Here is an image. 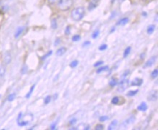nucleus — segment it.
Returning a JSON list of instances; mask_svg holds the SVG:
<instances>
[{"instance_id": "1", "label": "nucleus", "mask_w": 158, "mask_h": 130, "mask_svg": "<svg viewBox=\"0 0 158 130\" xmlns=\"http://www.w3.org/2000/svg\"><path fill=\"white\" fill-rule=\"evenodd\" d=\"M33 120V115L31 113H27L23 116V113H19L17 119V124L19 126H25L28 125Z\"/></svg>"}, {"instance_id": "2", "label": "nucleus", "mask_w": 158, "mask_h": 130, "mask_svg": "<svg viewBox=\"0 0 158 130\" xmlns=\"http://www.w3.org/2000/svg\"><path fill=\"white\" fill-rule=\"evenodd\" d=\"M85 14V8L82 7H76L72 10V13H71V16H72V19L75 21H79L83 19Z\"/></svg>"}, {"instance_id": "3", "label": "nucleus", "mask_w": 158, "mask_h": 130, "mask_svg": "<svg viewBox=\"0 0 158 130\" xmlns=\"http://www.w3.org/2000/svg\"><path fill=\"white\" fill-rule=\"evenodd\" d=\"M73 1V0H59L57 4L60 10L62 11H67L72 7Z\"/></svg>"}, {"instance_id": "4", "label": "nucleus", "mask_w": 158, "mask_h": 130, "mask_svg": "<svg viewBox=\"0 0 158 130\" xmlns=\"http://www.w3.org/2000/svg\"><path fill=\"white\" fill-rule=\"evenodd\" d=\"M129 86V80L123 78L118 84V87H117V91L119 92H123L128 88Z\"/></svg>"}, {"instance_id": "5", "label": "nucleus", "mask_w": 158, "mask_h": 130, "mask_svg": "<svg viewBox=\"0 0 158 130\" xmlns=\"http://www.w3.org/2000/svg\"><path fill=\"white\" fill-rule=\"evenodd\" d=\"M135 117L134 116H131L128 118V119H126L125 121H123L121 124V127L123 128H126L128 126H130V124H133L135 121Z\"/></svg>"}, {"instance_id": "6", "label": "nucleus", "mask_w": 158, "mask_h": 130, "mask_svg": "<svg viewBox=\"0 0 158 130\" xmlns=\"http://www.w3.org/2000/svg\"><path fill=\"white\" fill-rule=\"evenodd\" d=\"M156 60H157V56H152L151 57V58L149 59L148 60V61H147V62L145 63L144 65V66L143 67L144 68H148V67H151V66H152L153 65L155 64L156 62Z\"/></svg>"}, {"instance_id": "7", "label": "nucleus", "mask_w": 158, "mask_h": 130, "mask_svg": "<svg viewBox=\"0 0 158 130\" xmlns=\"http://www.w3.org/2000/svg\"><path fill=\"white\" fill-rule=\"evenodd\" d=\"M143 82H144V80L143 79L139 78H135L131 81L130 86H141L143 84Z\"/></svg>"}, {"instance_id": "8", "label": "nucleus", "mask_w": 158, "mask_h": 130, "mask_svg": "<svg viewBox=\"0 0 158 130\" xmlns=\"http://www.w3.org/2000/svg\"><path fill=\"white\" fill-rule=\"evenodd\" d=\"M148 99L149 101H156L157 99V91H152L149 93L148 96Z\"/></svg>"}, {"instance_id": "9", "label": "nucleus", "mask_w": 158, "mask_h": 130, "mask_svg": "<svg viewBox=\"0 0 158 130\" xmlns=\"http://www.w3.org/2000/svg\"><path fill=\"white\" fill-rule=\"evenodd\" d=\"M67 51V48H65V47H61V48H59L58 50H57L55 54H56L57 56H62L63 55H64V54H66Z\"/></svg>"}, {"instance_id": "10", "label": "nucleus", "mask_w": 158, "mask_h": 130, "mask_svg": "<svg viewBox=\"0 0 158 130\" xmlns=\"http://www.w3.org/2000/svg\"><path fill=\"white\" fill-rule=\"evenodd\" d=\"M137 109H138V110H139V111L145 112L147 111V109H148V105H147L146 102H141V103L137 107Z\"/></svg>"}, {"instance_id": "11", "label": "nucleus", "mask_w": 158, "mask_h": 130, "mask_svg": "<svg viewBox=\"0 0 158 130\" xmlns=\"http://www.w3.org/2000/svg\"><path fill=\"white\" fill-rule=\"evenodd\" d=\"M23 31H24V27H23V26L18 27V28L16 29V32H15V35H14L15 38H18V37L21 35L22 33L23 32Z\"/></svg>"}, {"instance_id": "12", "label": "nucleus", "mask_w": 158, "mask_h": 130, "mask_svg": "<svg viewBox=\"0 0 158 130\" xmlns=\"http://www.w3.org/2000/svg\"><path fill=\"white\" fill-rule=\"evenodd\" d=\"M11 55H10V54L9 52H7L4 54V63H5L6 64H10V61H11Z\"/></svg>"}, {"instance_id": "13", "label": "nucleus", "mask_w": 158, "mask_h": 130, "mask_svg": "<svg viewBox=\"0 0 158 130\" xmlns=\"http://www.w3.org/2000/svg\"><path fill=\"white\" fill-rule=\"evenodd\" d=\"M128 22H129V19L128 18L125 17V18H123V19H120V20L117 23V26H125Z\"/></svg>"}, {"instance_id": "14", "label": "nucleus", "mask_w": 158, "mask_h": 130, "mask_svg": "<svg viewBox=\"0 0 158 130\" xmlns=\"http://www.w3.org/2000/svg\"><path fill=\"white\" fill-rule=\"evenodd\" d=\"M155 25H154V24H152V25H149L148 27H147V32L148 34H152L153 32L154 31V30H155Z\"/></svg>"}, {"instance_id": "15", "label": "nucleus", "mask_w": 158, "mask_h": 130, "mask_svg": "<svg viewBox=\"0 0 158 130\" xmlns=\"http://www.w3.org/2000/svg\"><path fill=\"white\" fill-rule=\"evenodd\" d=\"M117 124H118L117 120L112 121L111 122L110 124H109V126H108V130H113V129H115L116 126H117Z\"/></svg>"}, {"instance_id": "16", "label": "nucleus", "mask_w": 158, "mask_h": 130, "mask_svg": "<svg viewBox=\"0 0 158 130\" xmlns=\"http://www.w3.org/2000/svg\"><path fill=\"white\" fill-rule=\"evenodd\" d=\"M108 70H109V66H101V67H99L98 69L96 70V73L99 74L103 72H106V71H108Z\"/></svg>"}, {"instance_id": "17", "label": "nucleus", "mask_w": 158, "mask_h": 130, "mask_svg": "<svg viewBox=\"0 0 158 130\" xmlns=\"http://www.w3.org/2000/svg\"><path fill=\"white\" fill-rule=\"evenodd\" d=\"M138 91H139L138 89H136V90L129 91L126 94V95H127V96H128V97H132V96H135V95L138 93Z\"/></svg>"}, {"instance_id": "18", "label": "nucleus", "mask_w": 158, "mask_h": 130, "mask_svg": "<svg viewBox=\"0 0 158 130\" xmlns=\"http://www.w3.org/2000/svg\"><path fill=\"white\" fill-rule=\"evenodd\" d=\"M35 86H36V84H34L30 88V90L28 91V92L26 94V99H29V98L31 97V94H32L33 91H34V88H35Z\"/></svg>"}, {"instance_id": "19", "label": "nucleus", "mask_w": 158, "mask_h": 130, "mask_svg": "<svg viewBox=\"0 0 158 130\" xmlns=\"http://www.w3.org/2000/svg\"><path fill=\"white\" fill-rule=\"evenodd\" d=\"M130 52H131V47H127V48H125V50L124 54H123V57H124V58H127L129 56V54H130Z\"/></svg>"}, {"instance_id": "20", "label": "nucleus", "mask_w": 158, "mask_h": 130, "mask_svg": "<svg viewBox=\"0 0 158 130\" xmlns=\"http://www.w3.org/2000/svg\"><path fill=\"white\" fill-rule=\"evenodd\" d=\"M109 85L111 87H115L117 85V78H112V79L109 81Z\"/></svg>"}, {"instance_id": "21", "label": "nucleus", "mask_w": 158, "mask_h": 130, "mask_svg": "<svg viewBox=\"0 0 158 130\" xmlns=\"http://www.w3.org/2000/svg\"><path fill=\"white\" fill-rule=\"evenodd\" d=\"M51 28L52 29H56L58 28V24H57V21L55 19H52V21H51Z\"/></svg>"}, {"instance_id": "22", "label": "nucleus", "mask_w": 158, "mask_h": 130, "mask_svg": "<svg viewBox=\"0 0 158 130\" xmlns=\"http://www.w3.org/2000/svg\"><path fill=\"white\" fill-rule=\"evenodd\" d=\"M96 7H97V4L92 1V2L89 3V5H88V10H89V11H92V10H94V9L96 8Z\"/></svg>"}, {"instance_id": "23", "label": "nucleus", "mask_w": 158, "mask_h": 130, "mask_svg": "<svg viewBox=\"0 0 158 130\" xmlns=\"http://www.w3.org/2000/svg\"><path fill=\"white\" fill-rule=\"evenodd\" d=\"M99 34H100V30L99 29H96L93 32V34H92L91 37L93 39H96L98 37Z\"/></svg>"}, {"instance_id": "24", "label": "nucleus", "mask_w": 158, "mask_h": 130, "mask_svg": "<svg viewBox=\"0 0 158 130\" xmlns=\"http://www.w3.org/2000/svg\"><path fill=\"white\" fill-rule=\"evenodd\" d=\"M16 97V93H12L10 94H9V96H7V101L8 102H13Z\"/></svg>"}, {"instance_id": "25", "label": "nucleus", "mask_w": 158, "mask_h": 130, "mask_svg": "<svg viewBox=\"0 0 158 130\" xmlns=\"http://www.w3.org/2000/svg\"><path fill=\"white\" fill-rule=\"evenodd\" d=\"M151 78H152V79H155V78H157V75H158V69H154V70L151 73Z\"/></svg>"}, {"instance_id": "26", "label": "nucleus", "mask_w": 158, "mask_h": 130, "mask_svg": "<svg viewBox=\"0 0 158 130\" xmlns=\"http://www.w3.org/2000/svg\"><path fill=\"white\" fill-rule=\"evenodd\" d=\"M119 102H120V98L118 96H114V97L112 98V104L114 105H117L119 104Z\"/></svg>"}, {"instance_id": "27", "label": "nucleus", "mask_w": 158, "mask_h": 130, "mask_svg": "<svg viewBox=\"0 0 158 130\" xmlns=\"http://www.w3.org/2000/svg\"><path fill=\"white\" fill-rule=\"evenodd\" d=\"M52 51H48L47 53V54H45L44 56H42L41 57V60H45L47 58H48V57H50V56L51 55H52Z\"/></svg>"}, {"instance_id": "28", "label": "nucleus", "mask_w": 158, "mask_h": 130, "mask_svg": "<svg viewBox=\"0 0 158 130\" xmlns=\"http://www.w3.org/2000/svg\"><path fill=\"white\" fill-rule=\"evenodd\" d=\"M72 40L73 42L79 41V40H81V36L79 35V34H75V35H74L73 37H72Z\"/></svg>"}, {"instance_id": "29", "label": "nucleus", "mask_w": 158, "mask_h": 130, "mask_svg": "<svg viewBox=\"0 0 158 130\" xmlns=\"http://www.w3.org/2000/svg\"><path fill=\"white\" fill-rule=\"evenodd\" d=\"M51 99H52V96H50V95L47 96L46 97H45L44 99V104H45V105H48V104H49L50 102H51Z\"/></svg>"}, {"instance_id": "30", "label": "nucleus", "mask_w": 158, "mask_h": 130, "mask_svg": "<svg viewBox=\"0 0 158 130\" xmlns=\"http://www.w3.org/2000/svg\"><path fill=\"white\" fill-rule=\"evenodd\" d=\"M78 64H79V61H78L77 60H74V61H72V62L70 63L69 66H70L71 68H75L78 66Z\"/></svg>"}, {"instance_id": "31", "label": "nucleus", "mask_w": 158, "mask_h": 130, "mask_svg": "<svg viewBox=\"0 0 158 130\" xmlns=\"http://www.w3.org/2000/svg\"><path fill=\"white\" fill-rule=\"evenodd\" d=\"M107 48H108V45H106V44H102V45H101L100 46H99L98 50L101 51H106Z\"/></svg>"}, {"instance_id": "32", "label": "nucleus", "mask_w": 158, "mask_h": 130, "mask_svg": "<svg viewBox=\"0 0 158 130\" xmlns=\"http://www.w3.org/2000/svg\"><path fill=\"white\" fill-rule=\"evenodd\" d=\"M109 117H108L107 116H102L99 118V121L104 122V121H106L109 120Z\"/></svg>"}, {"instance_id": "33", "label": "nucleus", "mask_w": 158, "mask_h": 130, "mask_svg": "<svg viewBox=\"0 0 158 130\" xmlns=\"http://www.w3.org/2000/svg\"><path fill=\"white\" fill-rule=\"evenodd\" d=\"M27 71H28V66H26V65H24L22 67L21 70V74H26L27 72Z\"/></svg>"}, {"instance_id": "34", "label": "nucleus", "mask_w": 158, "mask_h": 130, "mask_svg": "<svg viewBox=\"0 0 158 130\" xmlns=\"http://www.w3.org/2000/svg\"><path fill=\"white\" fill-rule=\"evenodd\" d=\"M77 119L75 117H74L73 119H72L70 121H69V124L72 125H72H74L75 124L77 123Z\"/></svg>"}, {"instance_id": "35", "label": "nucleus", "mask_w": 158, "mask_h": 130, "mask_svg": "<svg viewBox=\"0 0 158 130\" xmlns=\"http://www.w3.org/2000/svg\"><path fill=\"white\" fill-rule=\"evenodd\" d=\"M103 128H104V126H103V124H99L96 125V127H95V129L96 130H102V129H103Z\"/></svg>"}, {"instance_id": "36", "label": "nucleus", "mask_w": 158, "mask_h": 130, "mask_svg": "<svg viewBox=\"0 0 158 130\" xmlns=\"http://www.w3.org/2000/svg\"><path fill=\"white\" fill-rule=\"evenodd\" d=\"M71 27L69 26H67V28H66L65 29V34L66 35H70L71 34Z\"/></svg>"}, {"instance_id": "37", "label": "nucleus", "mask_w": 158, "mask_h": 130, "mask_svg": "<svg viewBox=\"0 0 158 130\" xmlns=\"http://www.w3.org/2000/svg\"><path fill=\"white\" fill-rule=\"evenodd\" d=\"M5 74V69L4 67H0V77H3Z\"/></svg>"}, {"instance_id": "38", "label": "nucleus", "mask_w": 158, "mask_h": 130, "mask_svg": "<svg viewBox=\"0 0 158 130\" xmlns=\"http://www.w3.org/2000/svg\"><path fill=\"white\" fill-rule=\"evenodd\" d=\"M103 64V61H97V62L95 63V64H93V66H94V67H98V66H101V65H102Z\"/></svg>"}, {"instance_id": "39", "label": "nucleus", "mask_w": 158, "mask_h": 130, "mask_svg": "<svg viewBox=\"0 0 158 130\" xmlns=\"http://www.w3.org/2000/svg\"><path fill=\"white\" fill-rule=\"evenodd\" d=\"M91 45V43H90V41H88V40H87V41H85L83 43H82V47H88L90 46V45Z\"/></svg>"}, {"instance_id": "40", "label": "nucleus", "mask_w": 158, "mask_h": 130, "mask_svg": "<svg viewBox=\"0 0 158 130\" xmlns=\"http://www.w3.org/2000/svg\"><path fill=\"white\" fill-rule=\"evenodd\" d=\"M130 70H128H128H126L125 72L124 73H123V75H122V78H125L126 76H128V75L129 74H130Z\"/></svg>"}, {"instance_id": "41", "label": "nucleus", "mask_w": 158, "mask_h": 130, "mask_svg": "<svg viewBox=\"0 0 158 130\" xmlns=\"http://www.w3.org/2000/svg\"><path fill=\"white\" fill-rule=\"evenodd\" d=\"M56 127H57V122L55 121V122H53V123L52 124H51V126H50V129H56Z\"/></svg>"}, {"instance_id": "42", "label": "nucleus", "mask_w": 158, "mask_h": 130, "mask_svg": "<svg viewBox=\"0 0 158 130\" xmlns=\"http://www.w3.org/2000/svg\"><path fill=\"white\" fill-rule=\"evenodd\" d=\"M61 39H60V38H56V40H55V43H54V45H55V46H57V45H58L60 43H61Z\"/></svg>"}, {"instance_id": "43", "label": "nucleus", "mask_w": 158, "mask_h": 130, "mask_svg": "<svg viewBox=\"0 0 158 130\" xmlns=\"http://www.w3.org/2000/svg\"><path fill=\"white\" fill-rule=\"evenodd\" d=\"M47 1H48V2L50 3V4H56V3H58L59 0H47Z\"/></svg>"}, {"instance_id": "44", "label": "nucleus", "mask_w": 158, "mask_h": 130, "mask_svg": "<svg viewBox=\"0 0 158 130\" xmlns=\"http://www.w3.org/2000/svg\"><path fill=\"white\" fill-rule=\"evenodd\" d=\"M90 129V125H87L86 126H85V127H84V129L85 130H88V129Z\"/></svg>"}, {"instance_id": "45", "label": "nucleus", "mask_w": 158, "mask_h": 130, "mask_svg": "<svg viewBox=\"0 0 158 130\" xmlns=\"http://www.w3.org/2000/svg\"><path fill=\"white\" fill-rule=\"evenodd\" d=\"M142 16H144V17H147V13H146V12H143L142 13Z\"/></svg>"}, {"instance_id": "46", "label": "nucleus", "mask_w": 158, "mask_h": 130, "mask_svg": "<svg viewBox=\"0 0 158 130\" xmlns=\"http://www.w3.org/2000/svg\"><path fill=\"white\" fill-rule=\"evenodd\" d=\"M144 56H145V54H141V59H144Z\"/></svg>"}, {"instance_id": "47", "label": "nucleus", "mask_w": 158, "mask_h": 130, "mask_svg": "<svg viewBox=\"0 0 158 130\" xmlns=\"http://www.w3.org/2000/svg\"><path fill=\"white\" fill-rule=\"evenodd\" d=\"M115 30H116L115 27H113V28L112 29H111V31H110V33H111V34H112V33L114 32V31H115Z\"/></svg>"}, {"instance_id": "48", "label": "nucleus", "mask_w": 158, "mask_h": 130, "mask_svg": "<svg viewBox=\"0 0 158 130\" xmlns=\"http://www.w3.org/2000/svg\"><path fill=\"white\" fill-rule=\"evenodd\" d=\"M57 97H58V94H54V98H53L54 100L57 99Z\"/></svg>"}, {"instance_id": "49", "label": "nucleus", "mask_w": 158, "mask_h": 130, "mask_svg": "<svg viewBox=\"0 0 158 130\" xmlns=\"http://www.w3.org/2000/svg\"><path fill=\"white\" fill-rule=\"evenodd\" d=\"M93 1H99V0H93Z\"/></svg>"}, {"instance_id": "50", "label": "nucleus", "mask_w": 158, "mask_h": 130, "mask_svg": "<svg viewBox=\"0 0 158 130\" xmlns=\"http://www.w3.org/2000/svg\"><path fill=\"white\" fill-rule=\"evenodd\" d=\"M143 1H147V0H143Z\"/></svg>"}]
</instances>
